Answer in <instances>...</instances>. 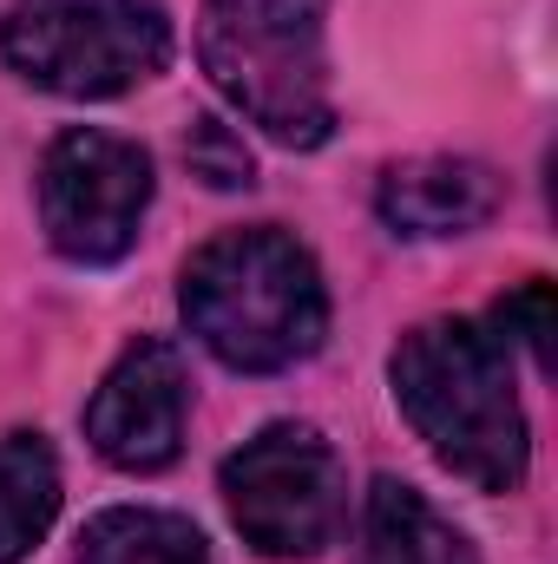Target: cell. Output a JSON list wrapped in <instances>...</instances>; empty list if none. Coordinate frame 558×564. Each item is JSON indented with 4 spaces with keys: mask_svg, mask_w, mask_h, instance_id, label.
<instances>
[{
    "mask_svg": "<svg viewBox=\"0 0 558 564\" xmlns=\"http://www.w3.org/2000/svg\"><path fill=\"white\" fill-rule=\"evenodd\" d=\"M395 401L427 440V453L480 486V492H519L533 466V433L513 381V341L493 322L473 315H440L401 335L388 361Z\"/></svg>",
    "mask_w": 558,
    "mask_h": 564,
    "instance_id": "6da1fadb",
    "label": "cell"
},
{
    "mask_svg": "<svg viewBox=\"0 0 558 564\" xmlns=\"http://www.w3.org/2000/svg\"><path fill=\"white\" fill-rule=\"evenodd\" d=\"M178 308L191 335L237 375H282L329 335L322 270L277 224L211 237L178 276Z\"/></svg>",
    "mask_w": 558,
    "mask_h": 564,
    "instance_id": "7a4b0ae2",
    "label": "cell"
},
{
    "mask_svg": "<svg viewBox=\"0 0 558 564\" xmlns=\"http://www.w3.org/2000/svg\"><path fill=\"white\" fill-rule=\"evenodd\" d=\"M0 59L60 99H119L164 73L171 20L158 0H13L0 13Z\"/></svg>",
    "mask_w": 558,
    "mask_h": 564,
    "instance_id": "3957f363",
    "label": "cell"
},
{
    "mask_svg": "<svg viewBox=\"0 0 558 564\" xmlns=\"http://www.w3.org/2000/svg\"><path fill=\"white\" fill-rule=\"evenodd\" d=\"M224 506L250 552L315 558L348 519V466L309 421H270L224 459Z\"/></svg>",
    "mask_w": 558,
    "mask_h": 564,
    "instance_id": "277c9868",
    "label": "cell"
},
{
    "mask_svg": "<svg viewBox=\"0 0 558 564\" xmlns=\"http://www.w3.org/2000/svg\"><path fill=\"white\" fill-rule=\"evenodd\" d=\"M204 73L217 93L289 151H315L335 132V99H329V53L315 20H230L204 13L197 26Z\"/></svg>",
    "mask_w": 558,
    "mask_h": 564,
    "instance_id": "5b68a950",
    "label": "cell"
},
{
    "mask_svg": "<svg viewBox=\"0 0 558 564\" xmlns=\"http://www.w3.org/2000/svg\"><path fill=\"white\" fill-rule=\"evenodd\" d=\"M33 191H40L46 243L66 263L106 270L139 243V224L151 210V158L119 132L73 126L46 144Z\"/></svg>",
    "mask_w": 558,
    "mask_h": 564,
    "instance_id": "8992f818",
    "label": "cell"
},
{
    "mask_svg": "<svg viewBox=\"0 0 558 564\" xmlns=\"http://www.w3.org/2000/svg\"><path fill=\"white\" fill-rule=\"evenodd\" d=\"M184 426H191V368L171 341L139 335L93 388L86 440L119 473H164L184 453Z\"/></svg>",
    "mask_w": 558,
    "mask_h": 564,
    "instance_id": "52a82bcc",
    "label": "cell"
},
{
    "mask_svg": "<svg viewBox=\"0 0 558 564\" xmlns=\"http://www.w3.org/2000/svg\"><path fill=\"white\" fill-rule=\"evenodd\" d=\"M500 177L480 158H408L375 184V210L395 237H466L500 210Z\"/></svg>",
    "mask_w": 558,
    "mask_h": 564,
    "instance_id": "ba28073f",
    "label": "cell"
},
{
    "mask_svg": "<svg viewBox=\"0 0 558 564\" xmlns=\"http://www.w3.org/2000/svg\"><path fill=\"white\" fill-rule=\"evenodd\" d=\"M362 545H368V564H480L473 539L408 479H375L368 486Z\"/></svg>",
    "mask_w": 558,
    "mask_h": 564,
    "instance_id": "9c48e42d",
    "label": "cell"
},
{
    "mask_svg": "<svg viewBox=\"0 0 558 564\" xmlns=\"http://www.w3.org/2000/svg\"><path fill=\"white\" fill-rule=\"evenodd\" d=\"M60 519V459L40 433L0 440V564H20Z\"/></svg>",
    "mask_w": 558,
    "mask_h": 564,
    "instance_id": "30bf717a",
    "label": "cell"
},
{
    "mask_svg": "<svg viewBox=\"0 0 558 564\" xmlns=\"http://www.w3.org/2000/svg\"><path fill=\"white\" fill-rule=\"evenodd\" d=\"M79 564H211V552H204V532L178 512L112 506V512L86 519Z\"/></svg>",
    "mask_w": 558,
    "mask_h": 564,
    "instance_id": "8fae6325",
    "label": "cell"
},
{
    "mask_svg": "<svg viewBox=\"0 0 558 564\" xmlns=\"http://www.w3.org/2000/svg\"><path fill=\"white\" fill-rule=\"evenodd\" d=\"M493 328H500L506 341L533 348V361H546V355H552V282L533 276L519 295H506V302L493 308Z\"/></svg>",
    "mask_w": 558,
    "mask_h": 564,
    "instance_id": "7c38bea8",
    "label": "cell"
},
{
    "mask_svg": "<svg viewBox=\"0 0 558 564\" xmlns=\"http://www.w3.org/2000/svg\"><path fill=\"white\" fill-rule=\"evenodd\" d=\"M184 158H191V164H197L217 191L250 184V151H244V139H230V126H217V119H197V126H191Z\"/></svg>",
    "mask_w": 558,
    "mask_h": 564,
    "instance_id": "4fadbf2b",
    "label": "cell"
},
{
    "mask_svg": "<svg viewBox=\"0 0 558 564\" xmlns=\"http://www.w3.org/2000/svg\"><path fill=\"white\" fill-rule=\"evenodd\" d=\"M329 0H204V13H230V20H315L322 26Z\"/></svg>",
    "mask_w": 558,
    "mask_h": 564,
    "instance_id": "5bb4252c",
    "label": "cell"
}]
</instances>
